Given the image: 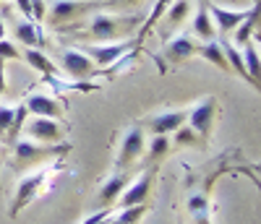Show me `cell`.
Segmentation results:
<instances>
[{
    "mask_svg": "<svg viewBox=\"0 0 261 224\" xmlns=\"http://www.w3.org/2000/svg\"><path fill=\"white\" fill-rule=\"evenodd\" d=\"M125 185H128V175L125 172H118V175H113L110 180H107L102 188H99V195H97V206L99 209H110L115 201L120 198V193L125 190Z\"/></svg>",
    "mask_w": 261,
    "mask_h": 224,
    "instance_id": "5bb4252c",
    "label": "cell"
},
{
    "mask_svg": "<svg viewBox=\"0 0 261 224\" xmlns=\"http://www.w3.org/2000/svg\"><path fill=\"white\" fill-rule=\"evenodd\" d=\"M206 8H209V16H214V32H222V34L235 32L238 24H241V21L251 13V8H248V11H227V8H222V6L209 3V0H206Z\"/></svg>",
    "mask_w": 261,
    "mask_h": 224,
    "instance_id": "7c38bea8",
    "label": "cell"
},
{
    "mask_svg": "<svg viewBox=\"0 0 261 224\" xmlns=\"http://www.w3.org/2000/svg\"><path fill=\"white\" fill-rule=\"evenodd\" d=\"M6 89H8V83H6V68H3V60H0V94H6Z\"/></svg>",
    "mask_w": 261,
    "mask_h": 224,
    "instance_id": "e575fe53",
    "label": "cell"
},
{
    "mask_svg": "<svg viewBox=\"0 0 261 224\" xmlns=\"http://www.w3.org/2000/svg\"><path fill=\"white\" fill-rule=\"evenodd\" d=\"M186 120H188V109H165L160 115L146 118V128L154 136H167V133H175L180 125H186Z\"/></svg>",
    "mask_w": 261,
    "mask_h": 224,
    "instance_id": "9c48e42d",
    "label": "cell"
},
{
    "mask_svg": "<svg viewBox=\"0 0 261 224\" xmlns=\"http://www.w3.org/2000/svg\"><path fill=\"white\" fill-rule=\"evenodd\" d=\"M258 26V8L253 6L251 8V13L238 24V29H235V47H243L246 42H251V34H253V29Z\"/></svg>",
    "mask_w": 261,
    "mask_h": 224,
    "instance_id": "ffe728a7",
    "label": "cell"
},
{
    "mask_svg": "<svg viewBox=\"0 0 261 224\" xmlns=\"http://www.w3.org/2000/svg\"><path fill=\"white\" fill-rule=\"evenodd\" d=\"M16 6L27 18H32V0H16Z\"/></svg>",
    "mask_w": 261,
    "mask_h": 224,
    "instance_id": "836d02e7",
    "label": "cell"
},
{
    "mask_svg": "<svg viewBox=\"0 0 261 224\" xmlns=\"http://www.w3.org/2000/svg\"><path fill=\"white\" fill-rule=\"evenodd\" d=\"M16 39L24 44V47H45V34H42V29L34 24L32 18H24V21H18V26H16Z\"/></svg>",
    "mask_w": 261,
    "mask_h": 224,
    "instance_id": "2e32d148",
    "label": "cell"
},
{
    "mask_svg": "<svg viewBox=\"0 0 261 224\" xmlns=\"http://www.w3.org/2000/svg\"><path fill=\"white\" fill-rule=\"evenodd\" d=\"M193 34L204 39V42H214V24L209 18V8H206V0H199V8H196V16H193Z\"/></svg>",
    "mask_w": 261,
    "mask_h": 224,
    "instance_id": "e0dca14e",
    "label": "cell"
},
{
    "mask_svg": "<svg viewBox=\"0 0 261 224\" xmlns=\"http://www.w3.org/2000/svg\"><path fill=\"white\" fill-rule=\"evenodd\" d=\"M27 133L34 141H42V144H60V138H63L60 123L53 120V118H34V120H29L27 123Z\"/></svg>",
    "mask_w": 261,
    "mask_h": 224,
    "instance_id": "8fae6325",
    "label": "cell"
},
{
    "mask_svg": "<svg viewBox=\"0 0 261 224\" xmlns=\"http://www.w3.org/2000/svg\"><path fill=\"white\" fill-rule=\"evenodd\" d=\"M136 42H102V44H89V47H84V55L92 58L94 65H113L115 60H120L130 47H134Z\"/></svg>",
    "mask_w": 261,
    "mask_h": 224,
    "instance_id": "8992f818",
    "label": "cell"
},
{
    "mask_svg": "<svg viewBox=\"0 0 261 224\" xmlns=\"http://www.w3.org/2000/svg\"><path fill=\"white\" fill-rule=\"evenodd\" d=\"M191 55H196V42H193L188 34L175 37L172 42H167V47H165L167 63H183V60H188Z\"/></svg>",
    "mask_w": 261,
    "mask_h": 224,
    "instance_id": "9a60e30c",
    "label": "cell"
},
{
    "mask_svg": "<svg viewBox=\"0 0 261 224\" xmlns=\"http://www.w3.org/2000/svg\"><path fill=\"white\" fill-rule=\"evenodd\" d=\"M144 214H146V204H141V206H128V209H120V214H118L115 219H110V224H136Z\"/></svg>",
    "mask_w": 261,
    "mask_h": 224,
    "instance_id": "d4e9b609",
    "label": "cell"
},
{
    "mask_svg": "<svg viewBox=\"0 0 261 224\" xmlns=\"http://www.w3.org/2000/svg\"><path fill=\"white\" fill-rule=\"evenodd\" d=\"M24 58H27V63L32 65L34 71H39V73H45V76H55L58 73V68H55V63L42 52V50H34V47H29L27 52H24Z\"/></svg>",
    "mask_w": 261,
    "mask_h": 224,
    "instance_id": "44dd1931",
    "label": "cell"
},
{
    "mask_svg": "<svg viewBox=\"0 0 261 224\" xmlns=\"http://www.w3.org/2000/svg\"><path fill=\"white\" fill-rule=\"evenodd\" d=\"M151 185H154V172L149 170V172H144L130 188H125V190L120 193V198L115 201L118 209H128V206H141V204H146V198H149V193H151Z\"/></svg>",
    "mask_w": 261,
    "mask_h": 224,
    "instance_id": "30bf717a",
    "label": "cell"
},
{
    "mask_svg": "<svg viewBox=\"0 0 261 224\" xmlns=\"http://www.w3.org/2000/svg\"><path fill=\"white\" fill-rule=\"evenodd\" d=\"M222 52H225V60H227V65H230V68H232V71H235L238 76H241V78H246V81H248V83H251L253 89H258V83H256V81H253V78H251V76L246 73V65H243L241 50H238L235 44L225 42V44H222Z\"/></svg>",
    "mask_w": 261,
    "mask_h": 224,
    "instance_id": "d6986e66",
    "label": "cell"
},
{
    "mask_svg": "<svg viewBox=\"0 0 261 224\" xmlns=\"http://www.w3.org/2000/svg\"><path fill=\"white\" fill-rule=\"evenodd\" d=\"M45 180H47V172H34V175L24 177V180L16 185V195H13V204H11L8 214L11 216H18L21 209H27L32 201L37 198V193H39L42 185H45Z\"/></svg>",
    "mask_w": 261,
    "mask_h": 224,
    "instance_id": "5b68a950",
    "label": "cell"
},
{
    "mask_svg": "<svg viewBox=\"0 0 261 224\" xmlns=\"http://www.w3.org/2000/svg\"><path fill=\"white\" fill-rule=\"evenodd\" d=\"M118 6H136V3H141V0H115Z\"/></svg>",
    "mask_w": 261,
    "mask_h": 224,
    "instance_id": "d590c367",
    "label": "cell"
},
{
    "mask_svg": "<svg viewBox=\"0 0 261 224\" xmlns=\"http://www.w3.org/2000/svg\"><path fill=\"white\" fill-rule=\"evenodd\" d=\"M60 65H63V73L76 78V81H84V78H89V76L97 73V65L92 63V58H86L79 50H63Z\"/></svg>",
    "mask_w": 261,
    "mask_h": 224,
    "instance_id": "ba28073f",
    "label": "cell"
},
{
    "mask_svg": "<svg viewBox=\"0 0 261 224\" xmlns=\"http://www.w3.org/2000/svg\"><path fill=\"white\" fill-rule=\"evenodd\" d=\"M16 58H21V52L16 50V44L0 39V60H16Z\"/></svg>",
    "mask_w": 261,
    "mask_h": 224,
    "instance_id": "4dcf8cb0",
    "label": "cell"
},
{
    "mask_svg": "<svg viewBox=\"0 0 261 224\" xmlns=\"http://www.w3.org/2000/svg\"><path fill=\"white\" fill-rule=\"evenodd\" d=\"M175 146H201V138L196 136V130L188 125H180L175 130Z\"/></svg>",
    "mask_w": 261,
    "mask_h": 224,
    "instance_id": "4316f807",
    "label": "cell"
},
{
    "mask_svg": "<svg viewBox=\"0 0 261 224\" xmlns=\"http://www.w3.org/2000/svg\"><path fill=\"white\" fill-rule=\"evenodd\" d=\"M196 55H201L206 63H212V65H217L220 71L230 73V65H227V60H225L222 44H217V42H204L201 47H196Z\"/></svg>",
    "mask_w": 261,
    "mask_h": 224,
    "instance_id": "ac0fdd59",
    "label": "cell"
},
{
    "mask_svg": "<svg viewBox=\"0 0 261 224\" xmlns=\"http://www.w3.org/2000/svg\"><path fill=\"white\" fill-rule=\"evenodd\" d=\"M102 3L94 0H55L53 8L47 11V21L50 26H60V24H71V21L86 16L92 8H99Z\"/></svg>",
    "mask_w": 261,
    "mask_h": 224,
    "instance_id": "3957f363",
    "label": "cell"
},
{
    "mask_svg": "<svg viewBox=\"0 0 261 224\" xmlns=\"http://www.w3.org/2000/svg\"><path fill=\"white\" fill-rule=\"evenodd\" d=\"M141 21V16H107V13H99L92 18L89 24V37L99 39V42H113L123 29H134Z\"/></svg>",
    "mask_w": 261,
    "mask_h": 224,
    "instance_id": "6da1fadb",
    "label": "cell"
},
{
    "mask_svg": "<svg viewBox=\"0 0 261 224\" xmlns=\"http://www.w3.org/2000/svg\"><path fill=\"white\" fill-rule=\"evenodd\" d=\"M243 65H246V73L258 83V73H261V63H258V44L256 42H246L243 50H241Z\"/></svg>",
    "mask_w": 261,
    "mask_h": 224,
    "instance_id": "7402d4cb",
    "label": "cell"
},
{
    "mask_svg": "<svg viewBox=\"0 0 261 224\" xmlns=\"http://www.w3.org/2000/svg\"><path fill=\"white\" fill-rule=\"evenodd\" d=\"M170 3H172V0H157V8L151 11V16L144 21V32H146V29H151V26H154L157 21L165 16V11H167V6H170ZM144 32H141V34H144Z\"/></svg>",
    "mask_w": 261,
    "mask_h": 224,
    "instance_id": "f1b7e54d",
    "label": "cell"
},
{
    "mask_svg": "<svg viewBox=\"0 0 261 224\" xmlns=\"http://www.w3.org/2000/svg\"><path fill=\"white\" fill-rule=\"evenodd\" d=\"M170 138L167 136H154L151 138V144H149V154H146V162H160V159H165V156L170 154Z\"/></svg>",
    "mask_w": 261,
    "mask_h": 224,
    "instance_id": "cb8c5ba5",
    "label": "cell"
},
{
    "mask_svg": "<svg viewBox=\"0 0 261 224\" xmlns=\"http://www.w3.org/2000/svg\"><path fill=\"white\" fill-rule=\"evenodd\" d=\"M47 16V6H45V0H32V18L34 21H42Z\"/></svg>",
    "mask_w": 261,
    "mask_h": 224,
    "instance_id": "d6a6232c",
    "label": "cell"
},
{
    "mask_svg": "<svg viewBox=\"0 0 261 224\" xmlns=\"http://www.w3.org/2000/svg\"><path fill=\"white\" fill-rule=\"evenodd\" d=\"M214 115H217V99L214 97H204L199 99L191 109H188V128L196 130V136H199L201 141L209 138V133L214 128Z\"/></svg>",
    "mask_w": 261,
    "mask_h": 224,
    "instance_id": "277c9868",
    "label": "cell"
},
{
    "mask_svg": "<svg viewBox=\"0 0 261 224\" xmlns=\"http://www.w3.org/2000/svg\"><path fill=\"white\" fill-rule=\"evenodd\" d=\"M24 104H27V109L32 112L34 118H53V120H58L63 115L60 102L53 99V97H47V94H32Z\"/></svg>",
    "mask_w": 261,
    "mask_h": 224,
    "instance_id": "4fadbf2b",
    "label": "cell"
},
{
    "mask_svg": "<svg viewBox=\"0 0 261 224\" xmlns=\"http://www.w3.org/2000/svg\"><path fill=\"white\" fill-rule=\"evenodd\" d=\"M144 130L139 125L128 128L125 136H123V144H120V151H118V170H128L134 164L139 156L144 154Z\"/></svg>",
    "mask_w": 261,
    "mask_h": 224,
    "instance_id": "52a82bcc",
    "label": "cell"
},
{
    "mask_svg": "<svg viewBox=\"0 0 261 224\" xmlns=\"http://www.w3.org/2000/svg\"><path fill=\"white\" fill-rule=\"evenodd\" d=\"M3 37H6V21L0 18V39H3Z\"/></svg>",
    "mask_w": 261,
    "mask_h": 224,
    "instance_id": "8d00e7d4",
    "label": "cell"
},
{
    "mask_svg": "<svg viewBox=\"0 0 261 224\" xmlns=\"http://www.w3.org/2000/svg\"><path fill=\"white\" fill-rule=\"evenodd\" d=\"M188 211L201 221V219L206 216V211H209V201H206V195H191V198H188Z\"/></svg>",
    "mask_w": 261,
    "mask_h": 224,
    "instance_id": "83f0119b",
    "label": "cell"
},
{
    "mask_svg": "<svg viewBox=\"0 0 261 224\" xmlns=\"http://www.w3.org/2000/svg\"><path fill=\"white\" fill-rule=\"evenodd\" d=\"M27 115H29L27 104H18V107H13V123H11V128H8V133H6V138H8V141H16V138H18V130L24 128Z\"/></svg>",
    "mask_w": 261,
    "mask_h": 224,
    "instance_id": "484cf974",
    "label": "cell"
},
{
    "mask_svg": "<svg viewBox=\"0 0 261 224\" xmlns=\"http://www.w3.org/2000/svg\"><path fill=\"white\" fill-rule=\"evenodd\" d=\"M11 123H13V107H8V104H0V133H8V128H11Z\"/></svg>",
    "mask_w": 261,
    "mask_h": 224,
    "instance_id": "f546056e",
    "label": "cell"
},
{
    "mask_svg": "<svg viewBox=\"0 0 261 224\" xmlns=\"http://www.w3.org/2000/svg\"><path fill=\"white\" fill-rule=\"evenodd\" d=\"M71 146L68 144H39V141H16L13 154H16V167H27L34 162H42L47 156L65 154Z\"/></svg>",
    "mask_w": 261,
    "mask_h": 224,
    "instance_id": "7a4b0ae2",
    "label": "cell"
},
{
    "mask_svg": "<svg viewBox=\"0 0 261 224\" xmlns=\"http://www.w3.org/2000/svg\"><path fill=\"white\" fill-rule=\"evenodd\" d=\"M81 224H110V209H97L89 219H84Z\"/></svg>",
    "mask_w": 261,
    "mask_h": 224,
    "instance_id": "1f68e13d",
    "label": "cell"
},
{
    "mask_svg": "<svg viewBox=\"0 0 261 224\" xmlns=\"http://www.w3.org/2000/svg\"><path fill=\"white\" fill-rule=\"evenodd\" d=\"M191 0H172V3L167 6V16H165V24L167 26H180L183 21H186V16H188V11H191Z\"/></svg>",
    "mask_w": 261,
    "mask_h": 224,
    "instance_id": "603a6c76",
    "label": "cell"
}]
</instances>
